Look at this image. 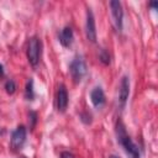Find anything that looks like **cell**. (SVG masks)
<instances>
[{"label": "cell", "instance_id": "1", "mask_svg": "<svg viewBox=\"0 0 158 158\" xmlns=\"http://www.w3.org/2000/svg\"><path fill=\"white\" fill-rule=\"evenodd\" d=\"M116 136H117V142L123 147L125 152L128 154L130 158H139L141 157L138 147L131 139V137L127 135L125 125L122 123L121 120H118L116 123Z\"/></svg>", "mask_w": 158, "mask_h": 158}, {"label": "cell", "instance_id": "2", "mask_svg": "<svg viewBox=\"0 0 158 158\" xmlns=\"http://www.w3.org/2000/svg\"><path fill=\"white\" fill-rule=\"evenodd\" d=\"M41 57V41L37 37H32L28 41L27 46V59L32 67H36L40 63Z\"/></svg>", "mask_w": 158, "mask_h": 158}, {"label": "cell", "instance_id": "3", "mask_svg": "<svg viewBox=\"0 0 158 158\" xmlns=\"http://www.w3.org/2000/svg\"><path fill=\"white\" fill-rule=\"evenodd\" d=\"M69 72L75 83H79L86 74V64L81 57H75L69 64Z\"/></svg>", "mask_w": 158, "mask_h": 158}, {"label": "cell", "instance_id": "4", "mask_svg": "<svg viewBox=\"0 0 158 158\" xmlns=\"http://www.w3.org/2000/svg\"><path fill=\"white\" fill-rule=\"evenodd\" d=\"M110 9H111V16H112L115 28H116V31L121 32L122 31V20H123L122 5L120 1L112 0V1H110Z\"/></svg>", "mask_w": 158, "mask_h": 158}, {"label": "cell", "instance_id": "5", "mask_svg": "<svg viewBox=\"0 0 158 158\" xmlns=\"http://www.w3.org/2000/svg\"><path fill=\"white\" fill-rule=\"evenodd\" d=\"M85 33L86 38L90 42H96V26H95V17L91 9L86 10V23H85Z\"/></svg>", "mask_w": 158, "mask_h": 158}, {"label": "cell", "instance_id": "6", "mask_svg": "<svg viewBox=\"0 0 158 158\" xmlns=\"http://www.w3.org/2000/svg\"><path fill=\"white\" fill-rule=\"evenodd\" d=\"M26 141V128L25 126H17L11 136V146L15 149H20Z\"/></svg>", "mask_w": 158, "mask_h": 158}, {"label": "cell", "instance_id": "7", "mask_svg": "<svg viewBox=\"0 0 158 158\" xmlns=\"http://www.w3.org/2000/svg\"><path fill=\"white\" fill-rule=\"evenodd\" d=\"M128 95H130V79H128V77L123 75L121 78L120 89H118V101H120L121 107H125Z\"/></svg>", "mask_w": 158, "mask_h": 158}, {"label": "cell", "instance_id": "8", "mask_svg": "<svg viewBox=\"0 0 158 158\" xmlns=\"http://www.w3.org/2000/svg\"><path fill=\"white\" fill-rule=\"evenodd\" d=\"M68 106V91L64 84H60L57 90V109L59 112H64Z\"/></svg>", "mask_w": 158, "mask_h": 158}, {"label": "cell", "instance_id": "9", "mask_svg": "<svg viewBox=\"0 0 158 158\" xmlns=\"http://www.w3.org/2000/svg\"><path fill=\"white\" fill-rule=\"evenodd\" d=\"M90 100L95 107H101L105 104V94L100 86H96L90 93Z\"/></svg>", "mask_w": 158, "mask_h": 158}, {"label": "cell", "instance_id": "10", "mask_svg": "<svg viewBox=\"0 0 158 158\" xmlns=\"http://www.w3.org/2000/svg\"><path fill=\"white\" fill-rule=\"evenodd\" d=\"M59 42L63 47H70L73 43V30L69 26H65L59 33Z\"/></svg>", "mask_w": 158, "mask_h": 158}, {"label": "cell", "instance_id": "11", "mask_svg": "<svg viewBox=\"0 0 158 158\" xmlns=\"http://www.w3.org/2000/svg\"><path fill=\"white\" fill-rule=\"evenodd\" d=\"M25 96L27 100H33L35 93H33V80L30 79L26 84V90H25Z\"/></svg>", "mask_w": 158, "mask_h": 158}, {"label": "cell", "instance_id": "12", "mask_svg": "<svg viewBox=\"0 0 158 158\" xmlns=\"http://www.w3.org/2000/svg\"><path fill=\"white\" fill-rule=\"evenodd\" d=\"M99 59H100V62L104 64V65H109L110 64V54H109V52L106 51V49H100V52H99Z\"/></svg>", "mask_w": 158, "mask_h": 158}, {"label": "cell", "instance_id": "13", "mask_svg": "<svg viewBox=\"0 0 158 158\" xmlns=\"http://www.w3.org/2000/svg\"><path fill=\"white\" fill-rule=\"evenodd\" d=\"M5 90H6V93L10 94V95L14 94L15 90H16V84H15V81L11 80V79H9V80L5 83Z\"/></svg>", "mask_w": 158, "mask_h": 158}, {"label": "cell", "instance_id": "14", "mask_svg": "<svg viewBox=\"0 0 158 158\" xmlns=\"http://www.w3.org/2000/svg\"><path fill=\"white\" fill-rule=\"evenodd\" d=\"M30 120H31L30 127L33 128V127H35V123H36V121H37V114H36L35 111H30Z\"/></svg>", "mask_w": 158, "mask_h": 158}, {"label": "cell", "instance_id": "15", "mask_svg": "<svg viewBox=\"0 0 158 158\" xmlns=\"http://www.w3.org/2000/svg\"><path fill=\"white\" fill-rule=\"evenodd\" d=\"M80 117H81V121L84 122V123H90L91 122V116L88 114V112H83L81 115H80Z\"/></svg>", "mask_w": 158, "mask_h": 158}, {"label": "cell", "instance_id": "16", "mask_svg": "<svg viewBox=\"0 0 158 158\" xmlns=\"http://www.w3.org/2000/svg\"><path fill=\"white\" fill-rule=\"evenodd\" d=\"M60 158H75L70 152H62L60 154Z\"/></svg>", "mask_w": 158, "mask_h": 158}, {"label": "cell", "instance_id": "17", "mask_svg": "<svg viewBox=\"0 0 158 158\" xmlns=\"http://www.w3.org/2000/svg\"><path fill=\"white\" fill-rule=\"evenodd\" d=\"M149 5H151L153 9H157V6H158V2H157V1H152Z\"/></svg>", "mask_w": 158, "mask_h": 158}, {"label": "cell", "instance_id": "18", "mask_svg": "<svg viewBox=\"0 0 158 158\" xmlns=\"http://www.w3.org/2000/svg\"><path fill=\"white\" fill-rule=\"evenodd\" d=\"M0 75H4V69H2V65L0 64Z\"/></svg>", "mask_w": 158, "mask_h": 158}, {"label": "cell", "instance_id": "19", "mask_svg": "<svg viewBox=\"0 0 158 158\" xmlns=\"http://www.w3.org/2000/svg\"><path fill=\"white\" fill-rule=\"evenodd\" d=\"M110 158H118V157H116V156H110Z\"/></svg>", "mask_w": 158, "mask_h": 158}]
</instances>
